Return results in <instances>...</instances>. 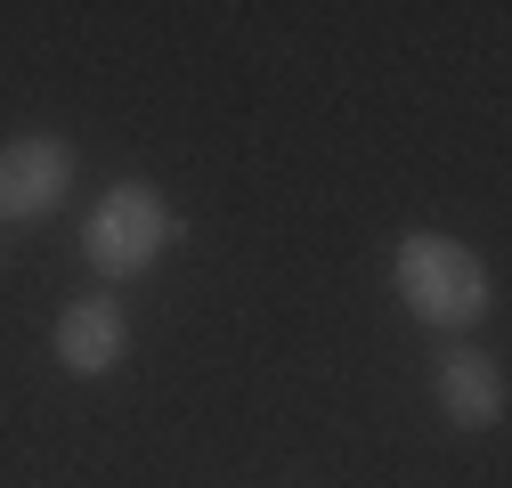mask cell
<instances>
[{"label":"cell","mask_w":512,"mask_h":488,"mask_svg":"<svg viewBox=\"0 0 512 488\" xmlns=\"http://www.w3.org/2000/svg\"><path fill=\"white\" fill-rule=\"evenodd\" d=\"M399 293H407V310L415 318H431V326H472L480 310H488V277H480V261H472V244H456V236H399Z\"/></svg>","instance_id":"obj_1"},{"label":"cell","mask_w":512,"mask_h":488,"mask_svg":"<svg viewBox=\"0 0 512 488\" xmlns=\"http://www.w3.org/2000/svg\"><path fill=\"white\" fill-rule=\"evenodd\" d=\"M74 188V147L66 139H9L0 147V220H41Z\"/></svg>","instance_id":"obj_3"},{"label":"cell","mask_w":512,"mask_h":488,"mask_svg":"<svg viewBox=\"0 0 512 488\" xmlns=\"http://www.w3.org/2000/svg\"><path fill=\"white\" fill-rule=\"evenodd\" d=\"M439 407L456 423H496L504 415V375L488 358H472V350H447L439 358Z\"/></svg>","instance_id":"obj_5"},{"label":"cell","mask_w":512,"mask_h":488,"mask_svg":"<svg viewBox=\"0 0 512 488\" xmlns=\"http://www.w3.org/2000/svg\"><path fill=\"white\" fill-rule=\"evenodd\" d=\"M114 358H122V310L106 293L66 301V318H57V366L66 375H106Z\"/></svg>","instance_id":"obj_4"},{"label":"cell","mask_w":512,"mask_h":488,"mask_svg":"<svg viewBox=\"0 0 512 488\" xmlns=\"http://www.w3.org/2000/svg\"><path fill=\"white\" fill-rule=\"evenodd\" d=\"M171 244V204L147 188V179H122V188L98 196V212L82 220V261L98 277H139L155 253Z\"/></svg>","instance_id":"obj_2"}]
</instances>
